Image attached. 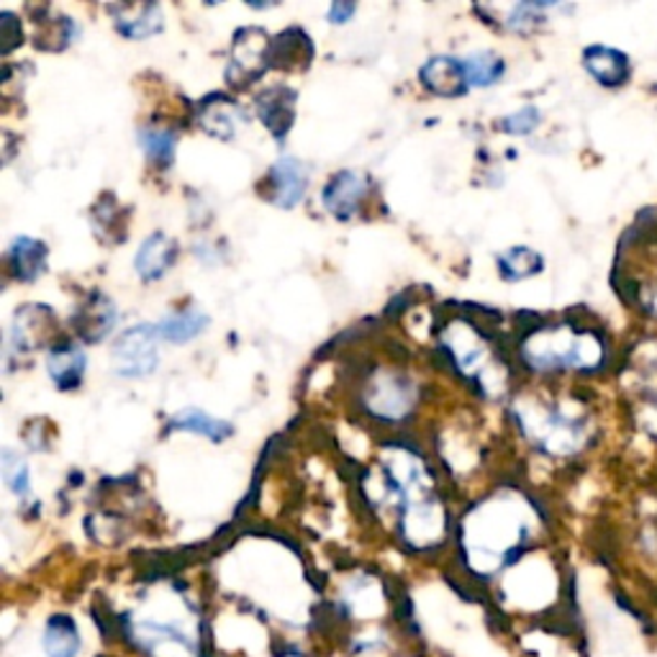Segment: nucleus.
<instances>
[{
	"instance_id": "f257e3e1",
	"label": "nucleus",
	"mask_w": 657,
	"mask_h": 657,
	"mask_svg": "<svg viewBox=\"0 0 657 657\" xmlns=\"http://www.w3.org/2000/svg\"><path fill=\"white\" fill-rule=\"evenodd\" d=\"M157 326L152 324H139L126 328L124 334L116 339L113 345L111 360H113V370L121 377H147L157 370V362H160V355H157Z\"/></svg>"
},
{
	"instance_id": "f03ea898",
	"label": "nucleus",
	"mask_w": 657,
	"mask_h": 657,
	"mask_svg": "<svg viewBox=\"0 0 657 657\" xmlns=\"http://www.w3.org/2000/svg\"><path fill=\"white\" fill-rule=\"evenodd\" d=\"M365 406L368 411L377 419L398 421L411 411L413 406V385L398 373H375L370 377L365 391Z\"/></svg>"
},
{
	"instance_id": "7ed1b4c3",
	"label": "nucleus",
	"mask_w": 657,
	"mask_h": 657,
	"mask_svg": "<svg viewBox=\"0 0 657 657\" xmlns=\"http://www.w3.org/2000/svg\"><path fill=\"white\" fill-rule=\"evenodd\" d=\"M270 41L262 28L249 26L234 37L232 62H228L226 77L232 85H249L268 70Z\"/></svg>"
},
{
	"instance_id": "20e7f679",
	"label": "nucleus",
	"mask_w": 657,
	"mask_h": 657,
	"mask_svg": "<svg viewBox=\"0 0 657 657\" xmlns=\"http://www.w3.org/2000/svg\"><path fill=\"white\" fill-rule=\"evenodd\" d=\"M368 175L357 173V170H342L326 183L321 198H324V209L328 213H334L337 219H352L357 209H360L362 198L368 196Z\"/></svg>"
},
{
	"instance_id": "39448f33",
	"label": "nucleus",
	"mask_w": 657,
	"mask_h": 657,
	"mask_svg": "<svg viewBox=\"0 0 657 657\" xmlns=\"http://www.w3.org/2000/svg\"><path fill=\"white\" fill-rule=\"evenodd\" d=\"M270 181H273V203L281 209H293L303 198L306 185H309V173L303 162L296 157H281L270 168Z\"/></svg>"
},
{
	"instance_id": "423d86ee",
	"label": "nucleus",
	"mask_w": 657,
	"mask_h": 657,
	"mask_svg": "<svg viewBox=\"0 0 657 657\" xmlns=\"http://www.w3.org/2000/svg\"><path fill=\"white\" fill-rule=\"evenodd\" d=\"M177 257V247L175 241L168 237V234L154 232L145 239V245L139 247L137 257H134V270L145 283H154L173 268Z\"/></svg>"
},
{
	"instance_id": "0eeeda50",
	"label": "nucleus",
	"mask_w": 657,
	"mask_h": 657,
	"mask_svg": "<svg viewBox=\"0 0 657 657\" xmlns=\"http://www.w3.org/2000/svg\"><path fill=\"white\" fill-rule=\"evenodd\" d=\"M421 83L426 90L437 92V96H462L468 90L466 70H462V60H453V57H434L421 67Z\"/></svg>"
},
{
	"instance_id": "6e6552de",
	"label": "nucleus",
	"mask_w": 657,
	"mask_h": 657,
	"mask_svg": "<svg viewBox=\"0 0 657 657\" xmlns=\"http://www.w3.org/2000/svg\"><path fill=\"white\" fill-rule=\"evenodd\" d=\"M85 352L73 342H60L49 349L47 370L60 391H75L85 377Z\"/></svg>"
},
{
	"instance_id": "1a4fd4ad",
	"label": "nucleus",
	"mask_w": 657,
	"mask_h": 657,
	"mask_svg": "<svg viewBox=\"0 0 657 657\" xmlns=\"http://www.w3.org/2000/svg\"><path fill=\"white\" fill-rule=\"evenodd\" d=\"M257 113H260L262 124L275 134L277 139H283L293 126V113H296V92L290 88H270L257 98Z\"/></svg>"
},
{
	"instance_id": "9d476101",
	"label": "nucleus",
	"mask_w": 657,
	"mask_h": 657,
	"mask_svg": "<svg viewBox=\"0 0 657 657\" xmlns=\"http://www.w3.org/2000/svg\"><path fill=\"white\" fill-rule=\"evenodd\" d=\"M113 321H116V309L109 298L101 293H92L90 301L77 311L75 332L85 342H101L111 332Z\"/></svg>"
},
{
	"instance_id": "9b49d317",
	"label": "nucleus",
	"mask_w": 657,
	"mask_h": 657,
	"mask_svg": "<svg viewBox=\"0 0 657 657\" xmlns=\"http://www.w3.org/2000/svg\"><path fill=\"white\" fill-rule=\"evenodd\" d=\"M116 28L128 39H147L152 34L162 32L164 18L162 9L157 3L147 5H116Z\"/></svg>"
},
{
	"instance_id": "f8f14e48",
	"label": "nucleus",
	"mask_w": 657,
	"mask_h": 657,
	"mask_svg": "<svg viewBox=\"0 0 657 657\" xmlns=\"http://www.w3.org/2000/svg\"><path fill=\"white\" fill-rule=\"evenodd\" d=\"M9 265L11 275L21 283H32L45 273L47 268V245L32 237L13 239L9 249Z\"/></svg>"
},
{
	"instance_id": "ddd939ff",
	"label": "nucleus",
	"mask_w": 657,
	"mask_h": 657,
	"mask_svg": "<svg viewBox=\"0 0 657 657\" xmlns=\"http://www.w3.org/2000/svg\"><path fill=\"white\" fill-rule=\"evenodd\" d=\"M209 326V317L198 309H185L177 313H170L168 319H162L157 324V337L173 345H185V342L196 339L198 334H203V328Z\"/></svg>"
},
{
	"instance_id": "4468645a",
	"label": "nucleus",
	"mask_w": 657,
	"mask_h": 657,
	"mask_svg": "<svg viewBox=\"0 0 657 657\" xmlns=\"http://www.w3.org/2000/svg\"><path fill=\"white\" fill-rule=\"evenodd\" d=\"M168 426H170V430H175V432L201 434V437H209L213 442L226 439L228 434H232V424L213 419L201 409H183L181 413H175V417L170 419Z\"/></svg>"
},
{
	"instance_id": "2eb2a0df",
	"label": "nucleus",
	"mask_w": 657,
	"mask_h": 657,
	"mask_svg": "<svg viewBox=\"0 0 657 657\" xmlns=\"http://www.w3.org/2000/svg\"><path fill=\"white\" fill-rule=\"evenodd\" d=\"M306 57L311 60V39L306 37L301 28H290L275 41H270L268 64H275V67H288V60H306Z\"/></svg>"
},
{
	"instance_id": "dca6fc26",
	"label": "nucleus",
	"mask_w": 657,
	"mask_h": 657,
	"mask_svg": "<svg viewBox=\"0 0 657 657\" xmlns=\"http://www.w3.org/2000/svg\"><path fill=\"white\" fill-rule=\"evenodd\" d=\"M45 649L49 657H75L80 649V634L67 617H54L47 624Z\"/></svg>"
},
{
	"instance_id": "f3484780",
	"label": "nucleus",
	"mask_w": 657,
	"mask_h": 657,
	"mask_svg": "<svg viewBox=\"0 0 657 657\" xmlns=\"http://www.w3.org/2000/svg\"><path fill=\"white\" fill-rule=\"evenodd\" d=\"M139 141H141V149H145V154L154 164H160V168H170V164H173L175 145H177V137H175L173 128L145 126L139 132Z\"/></svg>"
},
{
	"instance_id": "a211bd4d",
	"label": "nucleus",
	"mask_w": 657,
	"mask_h": 657,
	"mask_svg": "<svg viewBox=\"0 0 657 657\" xmlns=\"http://www.w3.org/2000/svg\"><path fill=\"white\" fill-rule=\"evenodd\" d=\"M462 70H466L468 88H488L504 75V62L493 52H475L462 60Z\"/></svg>"
},
{
	"instance_id": "6ab92c4d",
	"label": "nucleus",
	"mask_w": 657,
	"mask_h": 657,
	"mask_svg": "<svg viewBox=\"0 0 657 657\" xmlns=\"http://www.w3.org/2000/svg\"><path fill=\"white\" fill-rule=\"evenodd\" d=\"M498 268H501V275L506 277V281H521V277H530L534 273H540L542 260H540V255L532 252V249L513 247L506 255L498 257Z\"/></svg>"
},
{
	"instance_id": "aec40b11",
	"label": "nucleus",
	"mask_w": 657,
	"mask_h": 657,
	"mask_svg": "<svg viewBox=\"0 0 657 657\" xmlns=\"http://www.w3.org/2000/svg\"><path fill=\"white\" fill-rule=\"evenodd\" d=\"M201 126L206 132L213 134L219 139H232L234 137V106L232 101L221 103H206Z\"/></svg>"
},
{
	"instance_id": "412c9836",
	"label": "nucleus",
	"mask_w": 657,
	"mask_h": 657,
	"mask_svg": "<svg viewBox=\"0 0 657 657\" xmlns=\"http://www.w3.org/2000/svg\"><path fill=\"white\" fill-rule=\"evenodd\" d=\"M3 481L9 488L16 493L18 498H26L28 491H32V483H28V468L21 457L13 453V449H5L3 453Z\"/></svg>"
},
{
	"instance_id": "4be33fe9",
	"label": "nucleus",
	"mask_w": 657,
	"mask_h": 657,
	"mask_svg": "<svg viewBox=\"0 0 657 657\" xmlns=\"http://www.w3.org/2000/svg\"><path fill=\"white\" fill-rule=\"evenodd\" d=\"M0 41H3L0 45V52L3 54L13 52L24 41V28H21V21L11 11L0 13Z\"/></svg>"
},
{
	"instance_id": "5701e85b",
	"label": "nucleus",
	"mask_w": 657,
	"mask_h": 657,
	"mask_svg": "<svg viewBox=\"0 0 657 657\" xmlns=\"http://www.w3.org/2000/svg\"><path fill=\"white\" fill-rule=\"evenodd\" d=\"M540 113L537 109H532V106H526V109H521L513 113V116H506L501 121V128L509 134H530L534 126H537Z\"/></svg>"
},
{
	"instance_id": "b1692460",
	"label": "nucleus",
	"mask_w": 657,
	"mask_h": 657,
	"mask_svg": "<svg viewBox=\"0 0 657 657\" xmlns=\"http://www.w3.org/2000/svg\"><path fill=\"white\" fill-rule=\"evenodd\" d=\"M355 13V3H332L328 5L326 18L332 21V24H347L349 18H352Z\"/></svg>"
}]
</instances>
